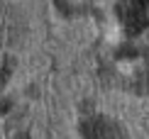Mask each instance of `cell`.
Wrapping results in <instances>:
<instances>
[{"label":"cell","mask_w":149,"mask_h":139,"mask_svg":"<svg viewBox=\"0 0 149 139\" xmlns=\"http://www.w3.org/2000/svg\"><path fill=\"white\" fill-rule=\"evenodd\" d=\"M120 22L132 34L149 27V0H122L120 3Z\"/></svg>","instance_id":"1"},{"label":"cell","mask_w":149,"mask_h":139,"mask_svg":"<svg viewBox=\"0 0 149 139\" xmlns=\"http://www.w3.org/2000/svg\"><path fill=\"white\" fill-rule=\"evenodd\" d=\"M83 137L86 139H122V132L115 122H110L105 117H95V120L86 122Z\"/></svg>","instance_id":"2"}]
</instances>
